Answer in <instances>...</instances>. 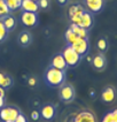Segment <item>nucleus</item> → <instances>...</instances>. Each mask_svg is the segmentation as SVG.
I'll return each instance as SVG.
<instances>
[{
  "instance_id": "obj_8",
  "label": "nucleus",
  "mask_w": 117,
  "mask_h": 122,
  "mask_svg": "<svg viewBox=\"0 0 117 122\" xmlns=\"http://www.w3.org/2000/svg\"><path fill=\"white\" fill-rule=\"evenodd\" d=\"M55 113H56V107L53 104H45L40 109V116L47 121H51L54 119Z\"/></svg>"
},
{
  "instance_id": "obj_10",
  "label": "nucleus",
  "mask_w": 117,
  "mask_h": 122,
  "mask_svg": "<svg viewBox=\"0 0 117 122\" xmlns=\"http://www.w3.org/2000/svg\"><path fill=\"white\" fill-rule=\"evenodd\" d=\"M85 5L89 13H99L104 6V0H85Z\"/></svg>"
},
{
  "instance_id": "obj_5",
  "label": "nucleus",
  "mask_w": 117,
  "mask_h": 122,
  "mask_svg": "<svg viewBox=\"0 0 117 122\" xmlns=\"http://www.w3.org/2000/svg\"><path fill=\"white\" fill-rule=\"evenodd\" d=\"M70 46L74 48V50H75L76 52L80 55L82 58L83 56H85V55H87V53H89V39L77 37V39H76V41H74Z\"/></svg>"
},
{
  "instance_id": "obj_28",
  "label": "nucleus",
  "mask_w": 117,
  "mask_h": 122,
  "mask_svg": "<svg viewBox=\"0 0 117 122\" xmlns=\"http://www.w3.org/2000/svg\"><path fill=\"white\" fill-rule=\"evenodd\" d=\"M28 84L33 88V86H36V84H37V80H36L34 77H30V78L28 80Z\"/></svg>"
},
{
  "instance_id": "obj_16",
  "label": "nucleus",
  "mask_w": 117,
  "mask_h": 122,
  "mask_svg": "<svg viewBox=\"0 0 117 122\" xmlns=\"http://www.w3.org/2000/svg\"><path fill=\"white\" fill-rule=\"evenodd\" d=\"M69 28H70V29L74 31V34H75L77 37L89 39V30L84 29V28L80 27V25H77V24H75V23H71Z\"/></svg>"
},
{
  "instance_id": "obj_26",
  "label": "nucleus",
  "mask_w": 117,
  "mask_h": 122,
  "mask_svg": "<svg viewBox=\"0 0 117 122\" xmlns=\"http://www.w3.org/2000/svg\"><path fill=\"white\" fill-rule=\"evenodd\" d=\"M101 122H114V119H112V114H111V112H108L106 115L103 116L102 121Z\"/></svg>"
},
{
  "instance_id": "obj_21",
  "label": "nucleus",
  "mask_w": 117,
  "mask_h": 122,
  "mask_svg": "<svg viewBox=\"0 0 117 122\" xmlns=\"http://www.w3.org/2000/svg\"><path fill=\"white\" fill-rule=\"evenodd\" d=\"M9 13H10V10L7 7L5 0H0V21L4 17H6L7 15H9Z\"/></svg>"
},
{
  "instance_id": "obj_33",
  "label": "nucleus",
  "mask_w": 117,
  "mask_h": 122,
  "mask_svg": "<svg viewBox=\"0 0 117 122\" xmlns=\"http://www.w3.org/2000/svg\"><path fill=\"white\" fill-rule=\"evenodd\" d=\"M59 1V4L61 5V6H63V5H66L67 2H68V0H57Z\"/></svg>"
},
{
  "instance_id": "obj_11",
  "label": "nucleus",
  "mask_w": 117,
  "mask_h": 122,
  "mask_svg": "<svg viewBox=\"0 0 117 122\" xmlns=\"http://www.w3.org/2000/svg\"><path fill=\"white\" fill-rule=\"evenodd\" d=\"M49 66L53 67V68L61 69V70H67V68H68V65H67L66 60H64L62 53H59V54L54 55L53 59H52V61H51V65H49Z\"/></svg>"
},
{
  "instance_id": "obj_24",
  "label": "nucleus",
  "mask_w": 117,
  "mask_h": 122,
  "mask_svg": "<svg viewBox=\"0 0 117 122\" xmlns=\"http://www.w3.org/2000/svg\"><path fill=\"white\" fill-rule=\"evenodd\" d=\"M38 6L41 9H46L49 6V0H38Z\"/></svg>"
},
{
  "instance_id": "obj_22",
  "label": "nucleus",
  "mask_w": 117,
  "mask_h": 122,
  "mask_svg": "<svg viewBox=\"0 0 117 122\" xmlns=\"http://www.w3.org/2000/svg\"><path fill=\"white\" fill-rule=\"evenodd\" d=\"M64 38H66V41L68 43V45H71L74 41L77 39V36L74 34V31L69 28L68 30L66 31V34H64Z\"/></svg>"
},
{
  "instance_id": "obj_1",
  "label": "nucleus",
  "mask_w": 117,
  "mask_h": 122,
  "mask_svg": "<svg viewBox=\"0 0 117 122\" xmlns=\"http://www.w3.org/2000/svg\"><path fill=\"white\" fill-rule=\"evenodd\" d=\"M44 81L51 88H60L66 82V70L49 66L44 74Z\"/></svg>"
},
{
  "instance_id": "obj_7",
  "label": "nucleus",
  "mask_w": 117,
  "mask_h": 122,
  "mask_svg": "<svg viewBox=\"0 0 117 122\" xmlns=\"http://www.w3.org/2000/svg\"><path fill=\"white\" fill-rule=\"evenodd\" d=\"M92 66L96 71H103L107 67V59L104 56V53H98L92 58Z\"/></svg>"
},
{
  "instance_id": "obj_30",
  "label": "nucleus",
  "mask_w": 117,
  "mask_h": 122,
  "mask_svg": "<svg viewBox=\"0 0 117 122\" xmlns=\"http://www.w3.org/2000/svg\"><path fill=\"white\" fill-rule=\"evenodd\" d=\"M5 96H6V90H5L4 88H1V86H0V97L5 98Z\"/></svg>"
},
{
  "instance_id": "obj_17",
  "label": "nucleus",
  "mask_w": 117,
  "mask_h": 122,
  "mask_svg": "<svg viewBox=\"0 0 117 122\" xmlns=\"http://www.w3.org/2000/svg\"><path fill=\"white\" fill-rule=\"evenodd\" d=\"M14 84V80L13 77H10L9 75L4 74V73H0V86L4 88L5 90L7 89H10Z\"/></svg>"
},
{
  "instance_id": "obj_18",
  "label": "nucleus",
  "mask_w": 117,
  "mask_h": 122,
  "mask_svg": "<svg viewBox=\"0 0 117 122\" xmlns=\"http://www.w3.org/2000/svg\"><path fill=\"white\" fill-rule=\"evenodd\" d=\"M1 21H2V23H4V25H5V28L7 29V31H8V32H9V31H12V30H14L15 27H16V20L14 19L10 14H9V15H7L6 17H4Z\"/></svg>"
},
{
  "instance_id": "obj_14",
  "label": "nucleus",
  "mask_w": 117,
  "mask_h": 122,
  "mask_svg": "<svg viewBox=\"0 0 117 122\" xmlns=\"http://www.w3.org/2000/svg\"><path fill=\"white\" fill-rule=\"evenodd\" d=\"M17 43L23 47H28L32 43V35H31V32L28 31V30L22 31L19 35V37H17Z\"/></svg>"
},
{
  "instance_id": "obj_32",
  "label": "nucleus",
  "mask_w": 117,
  "mask_h": 122,
  "mask_svg": "<svg viewBox=\"0 0 117 122\" xmlns=\"http://www.w3.org/2000/svg\"><path fill=\"white\" fill-rule=\"evenodd\" d=\"M89 97L91 98H95V91L94 90H89Z\"/></svg>"
},
{
  "instance_id": "obj_31",
  "label": "nucleus",
  "mask_w": 117,
  "mask_h": 122,
  "mask_svg": "<svg viewBox=\"0 0 117 122\" xmlns=\"http://www.w3.org/2000/svg\"><path fill=\"white\" fill-rule=\"evenodd\" d=\"M5 106V98L0 97V108H2Z\"/></svg>"
},
{
  "instance_id": "obj_29",
  "label": "nucleus",
  "mask_w": 117,
  "mask_h": 122,
  "mask_svg": "<svg viewBox=\"0 0 117 122\" xmlns=\"http://www.w3.org/2000/svg\"><path fill=\"white\" fill-rule=\"evenodd\" d=\"M111 114H112V119H114V122H117V108L111 111Z\"/></svg>"
},
{
  "instance_id": "obj_12",
  "label": "nucleus",
  "mask_w": 117,
  "mask_h": 122,
  "mask_svg": "<svg viewBox=\"0 0 117 122\" xmlns=\"http://www.w3.org/2000/svg\"><path fill=\"white\" fill-rule=\"evenodd\" d=\"M116 99V91L111 86H107L101 93V100L106 104H110Z\"/></svg>"
},
{
  "instance_id": "obj_15",
  "label": "nucleus",
  "mask_w": 117,
  "mask_h": 122,
  "mask_svg": "<svg viewBox=\"0 0 117 122\" xmlns=\"http://www.w3.org/2000/svg\"><path fill=\"white\" fill-rule=\"evenodd\" d=\"M93 25V16L92 14L89 13V10H85L82 15V23H80V27H83L86 30H89Z\"/></svg>"
},
{
  "instance_id": "obj_27",
  "label": "nucleus",
  "mask_w": 117,
  "mask_h": 122,
  "mask_svg": "<svg viewBox=\"0 0 117 122\" xmlns=\"http://www.w3.org/2000/svg\"><path fill=\"white\" fill-rule=\"evenodd\" d=\"M14 122H28V119L25 117V115H24V114L20 113V114L17 115V117L15 119V121H14Z\"/></svg>"
},
{
  "instance_id": "obj_20",
  "label": "nucleus",
  "mask_w": 117,
  "mask_h": 122,
  "mask_svg": "<svg viewBox=\"0 0 117 122\" xmlns=\"http://www.w3.org/2000/svg\"><path fill=\"white\" fill-rule=\"evenodd\" d=\"M96 47L99 50L100 53H106L108 50V41L106 38H100L98 43H96Z\"/></svg>"
},
{
  "instance_id": "obj_3",
  "label": "nucleus",
  "mask_w": 117,
  "mask_h": 122,
  "mask_svg": "<svg viewBox=\"0 0 117 122\" xmlns=\"http://www.w3.org/2000/svg\"><path fill=\"white\" fill-rule=\"evenodd\" d=\"M62 55H63L64 60L67 62V65H68V68H74L76 66H78L80 60H82V56L78 54L70 45H67V47L62 51Z\"/></svg>"
},
{
  "instance_id": "obj_34",
  "label": "nucleus",
  "mask_w": 117,
  "mask_h": 122,
  "mask_svg": "<svg viewBox=\"0 0 117 122\" xmlns=\"http://www.w3.org/2000/svg\"><path fill=\"white\" fill-rule=\"evenodd\" d=\"M33 1H36V2H38V0H33Z\"/></svg>"
},
{
  "instance_id": "obj_25",
  "label": "nucleus",
  "mask_w": 117,
  "mask_h": 122,
  "mask_svg": "<svg viewBox=\"0 0 117 122\" xmlns=\"http://www.w3.org/2000/svg\"><path fill=\"white\" fill-rule=\"evenodd\" d=\"M39 117H40V112H39V111L34 109V111L31 112V119H32L33 121H38Z\"/></svg>"
},
{
  "instance_id": "obj_23",
  "label": "nucleus",
  "mask_w": 117,
  "mask_h": 122,
  "mask_svg": "<svg viewBox=\"0 0 117 122\" xmlns=\"http://www.w3.org/2000/svg\"><path fill=\"white\" fill-rule=\"evenodd\" d=\"M7 35H8V31L4 25L2 21H0V41H5V39L7 38Z\"/></svg>"
},
{
  "instance_id": "obj_6",
  "label": "nucleus",
  "mask_w": 117,
  "mask_h": 122,
  "mask_svg": "<svg viewBox=\"0 0 117 122\" xmlns=\"http://www.w3.org/2000/svg\"><path fill=\"white\" fill-rule=\"evenodd\" d=\"M21 22L28 28H33L38 24V15L32 12H23L21 14Z\"/></svg>"
},
{
  "instance_id": "obj_13",
  "label": "nucleus",
  "mask_w": 117,
  "mask_h": 122,
  "mask_svg": "<svg viewBox=\"0 0 117 122\" xmlns=\"http://www.w3.org/2000/svg\"><path fill=\"white\" fill-rule=\"evenodd\" d=\"M21 9H22V12L37 13L39 10V6H38V2H36L33 0H22Z\"/></svg>"
},
{
  "instance_id": "obj_2",
  "label": "nucleus",
  "mask_w": 117,
  "mask_h": 122,
  "mask_svg": "<svg viewBox=\"0 0 117 122\" xmlns=\"http://www.w3.org/2000/svg\"><path fill=\"white\" fill-rule=\"evenodd\" d=\"M59 97H60V100L64 104H70L75 100L76 98V91L75 88L70 84V83H63L60 90H59Z\"/></svg>"
},
{
  "instance_id": "obj_4",
  "label": "nucleus",
  "mask_w": 117,
  "mask_h": 122,
  "mask_svg": "<svg viewBox=\"0 0 117 122\" xmlns=\"http://www.w3.org/2000/svg\"><path fill=\"white\" fill-rule=\"evenodd\" d=\"M21 111L15 106H8L0 108V120L2 122H14Z\"/></svg>"
},
{
  "instance_id": "obj_9",
  "label": "nucleus",
  "mask_w": 117,
  "mask_h": 122,
  "mask_svg": "<svg viewBox=\"0 0 117 122\" xmlns=\"http://www.w3.org/2000/svg\"><path fill=\"white\" fill-rule=\"evenodd\" d=\"M72 122H98L95 115L91 111H82L77 113V115L74 117Z\"/></svg>"
},
{
  "instance_id": "obj_19",
  "label": "nucleus",
  "mask_w": 117,
  "mask_h": 122,
  "mask_svg": "<svg viewBox=\"0 0 117 122\" xmlns=\"http://www.w3.org/2000/svg\"><path fill=\"white\" fill-rule=\"evenodd\" d=\"M7 7L9 8L10 12L13 10H17L21 8V4H22V0H5Z\"/></svg>"
}]
</instances>
